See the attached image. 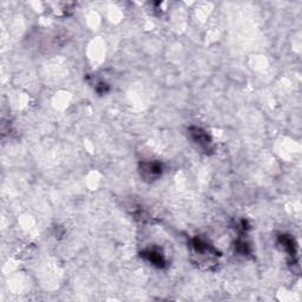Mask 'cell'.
Segmentation results:
<instances>
[{
    "label": "cell",
    "mask_w": 302,
    "mask_h": 302,
    "mask_svg": "<svg viewBox=\"0 0 302 302\" xmlns=\"http://www.w3.org/2000/svg\"><path fill=\"white\" fill-rule=\"evenodd\" d=\"M189 135L192 137V140L196 143L198 146H201L202 149L209 150L210 145H212V138L208 134L205 133L203 129L198 128V126H192L189 128Z\"/></svg>",
    "instance_id": "cell-1"
},
{
    "label": "cell",
    "mask_w": 302,
    "mask_h": 302,
    "mask_svg": "<svg viewBox=\"0 0 302 302\" xmlns=\"http://www.w3.org/2000/svg\"><path fill=\"white\" fill-rule=\"evenodd\" d=\"M163 173V166L158 162H145L141 165V174L145 180L154 181Z\"/></svg>",
    "instance_id": "cell-2"
},
{
    "label": "cell",
    "mask_w": 302,
    "mask_h": 302,
    "mask_svg": "<svg viewBox=\"0 0 302 302\" xmlns=\"http://www.w3.org/2000/svg\"><path fill=\"white\" fill-rule=\"evenodd\" d=\"M142 257L149 261L151 265L155 266V267L163 268L165 267L166 260L163 254L158 249H146L142 253Z\"/></svg>",
    "instance_id": "cell-3"
},
{
    "label": "cell",
    "mask_w": 302,
    "mask_h": 302,
    "mask_svg": "<svg viewBox=\"0 0 302 302\" xmlns=\"http://www.w3.org/2000/svg\"><path fill=\"white\" fill-rule=\"evenodd\" d=\"M280 244L282 246V248H284L286 252L289 254V256L294 257L296 255V250H295V244H294V240L288 235H281L280 238Z\"/></svg>",
    "instance_id": "cell-4"
}]
</instances>
